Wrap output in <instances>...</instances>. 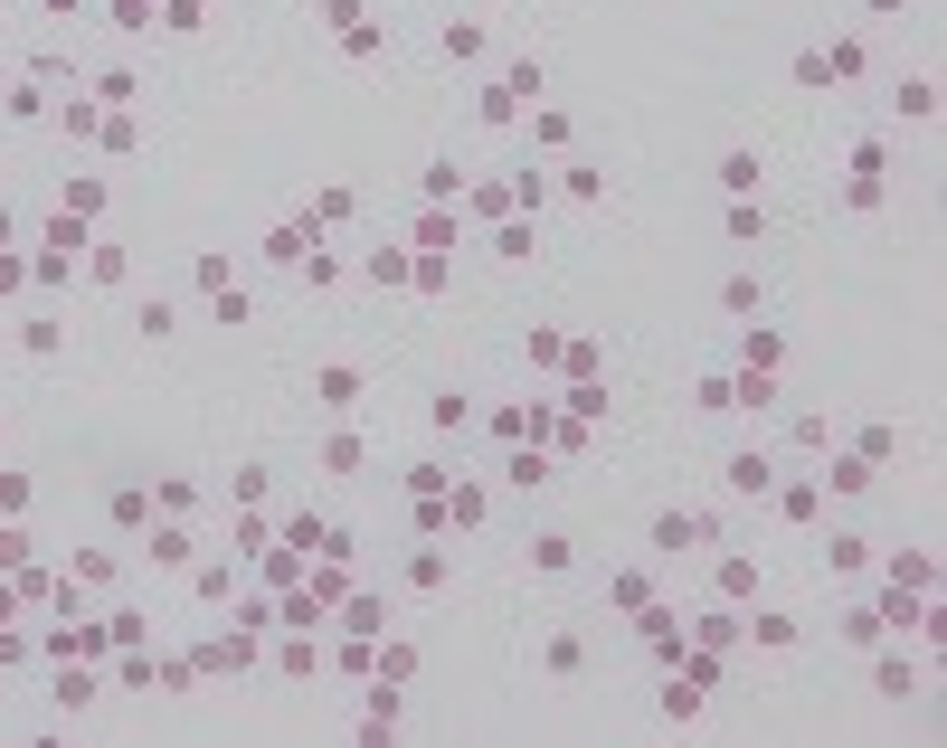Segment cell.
Instances as JSON below:
<instances>
[{
    "mask_svg": "<svg viewBox=\"0 0 947 748\" xmlns=\"http://www.w3.org/2000/svg\"><path fill=\"white\" fill-rule=\"evenodd\" d=\"M710 540H720V521H710V512H683V502L654 512V560H683V550H710Z\"/></svg>",
    "mask_w": 947,
    "mask_h": 748,
    "instance_id": "obj_1",
    "label": "cell"
},
{
    "mask_svg": "<svg viewBox=\"0 0 947 748\" xmlns=\"http://www.w3.org/2000/svg\"><path fill=\"white\" fill-rule=\"evenodd\" d=\"M313 237H323V218H275V228H265V257H275V265H304L313 257Z\"/></svg>",
    "mask_w": 947,
    "mask_h": 748,
    "instance_id": "obj_2",
    "label": "cell"
},
{
    "mask_svg": "<svg viewBox=\"0 0 947 748\" xmlns=\"http://www.w3.org/2000/svg\"><path fill=\"white\" fill-rule=\"evenodd\" d=\"M360 389H370V379H360L351 360H331V370H313V398H323L331 418H341V408H360Z\"/></svg>",
    "mask_w": 947,
    "mask_h": 748,
    "instance_id": "obj_3",
    "label": "cell"
},
{
    "mask_svg": "<svg viewBox=\"0 0 947 748\" xmlns=\"http://www.w3.org/2000/svg\"><path fill=\"white\" fill-rule=\"evenodd\" d=\"M502 484H512V492H541L549 484V455H541V445H512V455H502Z\"/></svg>",
    "mask_w": 947,
    "mask_h": 748,
    "instance_id": "obj_4",
    "label": "cell"
},
{
    "mask_svg": "<svg viewBox=\"0 0 947 748\" xmlns=\"http://www.w3.org/2000/svg\"><path fill=\"white\" fill-rule=\"evenodd\" d=\"M541 663H549V682H578V673H588V644H578V635H549Z\"/></svg>",
    "mask_w": 947,
    "mask_h": 748,
    "instance_id": "obj_5",
    "label": "cell"
},
{
    "mask_svg": "<svg viewBox=\"0 0 947 748\" xmlns=\"http://www.w3.org/2000/svg\"><path fill=\"white\" fill-rule=\"evenodd\" d=\"M891 105H900L910 123H928V115H938V86H928V76H900V86H891Z\"/></svg>",
    "mask_w": 947,
    "mask_h": 748,
    "instance_id": "obj_6",
    "label": "cell"
},
{
    "mask_svg": "<svg viewBox=\"0 0 947 748\" xmlns=\"http://www.w3.org/2000/svg\"><path fill=\"white\" fill-rule=\"evenodd\" d=\"M105 512H115V531H142V521H152V492H142V484H115Z\"/></svg>",
    "mask_w": 947,
    "mask_h": 748,
    "instance_id": "obj_7",
    "label": "cell"
},
{
    "mask_svg": "<svg viewBox=\"0 0 947 748\" xmlns=\"http://www.w3.org/2000/svg\"><path fill=\"white\" fill-rule=\"evenodd\" d=\"M730 492H777V465L768 455H730Z\"/></svg>",
    "mask_w": 947,
    "mask_h": 748,
    "instance_id": "obj_8",
    "label": "cell"
},
{
    "mask_svg": "<svg viewBox=\"0 0 947 748\" xmlns=\"http://www.w3.org/2000/svg\"><path fill=\"white\" fill-rule=\"evenodd\" d=\"M237 663H247V635H209L199 644V673H237Z\"/></svg>",
    "mask_w": 947,
    "mask_h": 748,
    "instance_id": "obj_9",
    "label": "cell"
},
{
    "mask_svg": "<svg viewBox=\"0 0 947 748\" xmlns=\"http://www.w3.org/2000/svg\"><path fill=\"white\" fill-rule=\"evenodd\" d=\"M872 474H881V465H862V455H834L825 484H834V492H872Z\"/></svg>",
    "mask_w": 947,
    "mask_h": 748,
    "instance_id": "obj_10",
    "label": "cell"
},
{
    "mask_svg": "<svg viewBox=\"0 0 947 748\" xmlns=\"http://www.w3.org/2000/svg\"><path fill=\"white\" fill-rule=\"evenodd\" d=\"M692 711H701V682L673 673V682H663V720H692Z\"/></svg>",
    "mask_w": 947,
    "mask_h": 748,
    "instance_id": "obj_11",
    "label": "cell"
},
{
    "mask_svg": "<svg viewBox=\"0 0 947 748\" xmlns=\"http://www.w3.org/2000/svg\"><path fill=\"white\" fill-rule=\"evenodd\" d=\"M399 729V692H370V711H360V739H389Z\"/></svg>",
    "mask_w": 947,
    "mask_h": 748,
    "instance_id": "obj_12",
    "label": "cell"
},
{
    "mask_svg": "<svg viewBox=\"0 0 947 748\" xmlns=\"http://www.w3.org/2000/svg\"><path fill=\"white\" fill-rule=\"evenodd\" d=\"M531 247H541V237H531V218H502V228H493V257H512V265H521Z\"/></svg>",
    "mask_w": 947,
    "mask_h": 748,
    "instance_id": "obj_13",
    "label": "cell"
},
{
    "mask_svg": "<svg viewBox=\"0 0 947 748\" xmlns=\"http://www.w3.org/2000/svg\"><path fill=\"white\" fill-rule=\"evenodd\" d=\"M749 635H758V644H768V654H786V644H796L805 626H796V616H749Z\"/></svg>",
    "mask_w": 947,
    "mask_h": 748,
    "instance_id": "obj_14",
    "label": "cell"
},
{
    "mask_svg": "<svg viewBox=\"0 0 947 748\" xmlns=\"http://www.w3.org/2000/svg\"><path fill=\"white\" fill-rule=\"evenodd\" d=\"M872 57H862V39H834V57H825V86H843V76H862Z\"/></svg>",
    "mask_w": 947,
    "mask_h": 748,
    "instance_id": "obj_15",
    "label": "cell"
},
{
    "mask_svg": "<svg viewBox=\"0 0 947 748\" xmlns=\"http://www.w3.org/2000/svg\"><path fill=\"white\" fill-rule=\"evenodd\" d=\"M115 578V550H76V568H67V587H105Z\"/></svg>",
    "mask_w": 947,
    "mask_h": 748,
    "instance_id": "obj_16",
    "label": "cell"
},
{
    "mask_svg": "<svg viewBox=\"0 0 947 748\" xmlns=\"http://www.w3.org/2000/svg\"><path fill=\"white\" fill-rule=\"evenodd\" d=\"M891 578H900V597H910V587H928V578H938V560H928V550H900V560H891Z\"/></svg>",
    "mask_w": 947,
    "mask_h": 748,
    "instance_id": "obj_17",
    "label": "cell"
},
{
    "mask_svg": "<svg viewBox=\"0 0 947 748\" xmlns=\"http://www.w3.org/2000/svg\"><path fill=\"white\" fill-rule=\"evenodd\" d=\"M910 682H919L910 663H900V654H881V673H872V692H881V702H910Z\"/></svg>",
    "mask_w": 947,
    "mask_h": 748,
    "instance_id": "obj_18",
    "label": "cell"
},
{
    "mask_svg": "<svg viewBox=\"0 0 947 748\" xmlns=\"http://www.w3.org/2000/svg\"><path fill=\"white\" fill-rule=\"evenodd\" d=\"M446 57L465 67V57H483V20H446Z\"/></svg>",
    "mask_w": 947,
    "mask_h": 748,
    "instance_id": "obj_19",
    "label": "cell"
},
{
    "mask_svg": "<svg viewBox=\"0 0 947 748\" xmlns=\"http://www.w3.org/2000/svg\"><path fill=\"white\" fill-rule=\"evenodd\" d=\"M417 247H426V257H446V247H455V218L426 209V218H417Z\"/></svg>",
    "mask_w": 947,
    "mask_h": 748,
    "instance_id": "obj_20",
    "label": "cell"
},
{
    "mask_svg": "<svg viewBox=\"0 0 947 748\" xmlns=\"http://www.w3.org/2000/svg\"><path fill=\"white\" fill-rule=\"evenodd\" d=\"M370 673H379V682H407V673H417V644H379Z\"/></svg>",
    "mask_w": 947,
    "mask_h": 748,
    "instance_id": "obj_21",
    "label": "cell"
},
{
    "mask_svg": "<svg viewBox=\"0 0 947 748\" xmlns=\"http://www.w3.org/2000/svg\"><path fill=\"white\" fill-rule=\"evenodd\" d=\"M152 560H162V568L189 560V531H181V521H162V531H152Z\"/></svg>",
    "mask_w": 947,
    "mask_h": 748,
    "instance_id": "obj_22",
    "label": "cell"
},
{
    "mask_svg": "<svg viewBox=\"0 0 947 748\" xmlns=\"http://www.w3.org/2000/svg\"><path fill=\"white\" fill-rule=\"evenodd\" d=\"M720 181H730L739 199H749V189H758V152H720Z\"/></svg>",
    "mask_w": 947,
    "mask_h": 748,
    "instance_id": "obj_23",
    "label": "cell"
},
{
    "mask_svg": "<svg viewBox=\"0 0 947 748\" xmlns=\"http://www.w3.org/2000/svg\"><path fill=\"white\" fill-rule=\"evenodd\" d=\"M341 626H351V635H379V626H389V597H351V616H341Z\"/></svg>",
    "mask_w": 947,
    "mask_h": 748,
    "instance_id": "obj_24",
    "label": "cell"
},
{
    "mask_svg": "<svg viewBox=\"0 0 947 748\" xmlns=\"http://www.w3.org/2000/svg\"><path fill=\"white\" fill-rule=\"evenodd\" d=\"M189 587H199V597H209V607H218V597H228V587H237V568H228V560H199V578H189Z\"/></svg>",
    "mask_w": 947,
    "mask_h": 748,
    "instance_id": "obj_25",
    "label": "cell"
},
{
    "mask_svg": "<svg viewBox=\"0 0 947 748\" xmlns=\"http://www.w3.org/2000/svg\"><path fill=\"white\" fill-rule=\"evenodd\" d=\"M720 597H758V560H720Z\"/></svg>",
    "mask_w": 947,
    "mask_h": 748,
    "instance_id": "obj_26",
    "label": "cell"
},
{
    "mask_svg": "<svg viewBox=\"0 0 947 748\" xmlns=\"http://www.w3.org/2000/svg\"><path fill=\"white\" fill-rule=\"evenodd\" d=\"M692 408H710V418H720V408H739V379H701V389H692Z\"/></svg>",
    "mask_w": 947,
    "mask_h": 748,
    "instance_id": "obj_27",
    "label": "cell"
},
{
    "mask_svg": "<svg viewBox=\"0 0 947 748\" xmlns=\"http://www.w3.org/2000/svg\"><path fill=\"white\" fill-rule=\"evenodd\" d=\"M900 455V426H862V465H891Z\"/></svg>",
    "mask_w": 947,
    "mask_h": 748,
    "instance_id": "obj_28",
    "label": "cell"
},
{
    "mask_svg": "<svg viewBox=\"0 0 947 748\" xmlns=\"http://www.w3.org/2000/svg\"><path fill=\"white\" fill-rule=\"evenodd\" d=\"M777 360H786V351H777V332H749V379H768Z\"/></svg>",
    "mask_w": 947,
    "mask_h": 748,
    "instance_id": "obj_29",
    "label": "cell"
},
{
    "mask_svg": "<svg viewBox=\"0 0 947 748\" xmlns=\"http://www.w3.org/2000/svg\"><path fill=\"white\" fill-rule=\"evenodd\" d=\"M407 587H446V550H417V560H407Z\"/></svg>",
    "mask_w": 947,
    "mask_h": 748,
    "instance_id": "obj_30",
    "label": "cell"
},
{
    "mask_svg": "<svg viewBox=\"0 0 947 748\" xmlns=\"http://www.w3.org/2000/svg\"><path fill=\"white\" fill-rule=\"evenodd\" d=\"M407 275H417V265H407L399 247H379V257H370V284H407Z\"/></svg>",
    "mask_w": 947,
    "mask_h": 748,
    "instance_id": "obj_31",
    "label": "cell"
},
{
    "mask_svg": "<svg viewBox=\"0 0 947 748\" xmlns=\"http://www.w3.org/2000/svg\"><path fill=\"white\" fill-rule=\"evenodd\" d=\"M323 474H360V436H331L323 445Z\"/></svg>",
    "mask_w": 947,
    "mask_h": 748,
    "instance_id": "obj_32",
    "label": "cell"
},
{
    "mask_svg": "<svg viewBox=\"0 0 947 748\" xmlns=\"http://www.w3.org/2000/svg\"><path fill=\"white\" fill-rule=\"evenodd\" d=\"M105 209V181H67V218H95Z\"/></svg>",
    "mask_w": 947,
    "mask_h": 748,
    "instance_id": "obj_33",
    "label": "cell"
},
{
    "mask_svg": "<svg viewBox=\"0 0 947 748\" xmlns=\"http://www.w3.org/2000/svg\"><path fill=\"white\" fill-rule=\"evenodd\" d=\"M720 313H758V275H730V284H720Z\"/></svg>",
    "mask_w": 947,
    "mask_h": 748,
    "instance_id": "obj_34",
    "label": "cell"
},
{
    "mask_svg": "<svg viewBox=\"0 0 947 748\" xmlns=\"http://www.w3.org/2000/svg\"><path fill=\"white\" fill-rule=\"evenodd\" d=\"M29 654V644H20V635H10V626H0V673H10V663H20Z\"/></svg>",
    "mask_w": 947,
    "mask_h": 748,
    "instance_id": "obj_35",
    "label": "cell"
},
{
    "mask_svg": "<svg viewBox=\"0 0 947 748\" xmlns=\"http://www.w3.org/2000/svg\"><path fill=\"white\" fill-rule=\"evenodd\" d=\"M862 10H872V20H891V10H910V0H862Z\"/></svg>",
    "mask_w": 947,
    "mask_h": 748,
    "instance_id": "obj_36",
    "label": "cell"
},
{
    "mask_svg": "<svg viewBox=\"0 0 947 748\" xmlns=\"http://www.w3.org/2000/svg\"><path fill=\"white\" fill-rule=\"evenodd\" d=\"M0 445H10V436H0Z\"/></svg>",
    "mask_w": 947,
    "mask_h": 748,
    "instance_id": "obj_37",
    "label": "cell"
}]
</instances>
